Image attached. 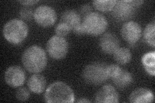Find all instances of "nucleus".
I'll list each match as a JSON object with an SVG mask.
<instances>
[{
  "label": "nucleus",
  "mask_w": 155,
  "mask_h": 103,
  "mask_svg": "<svg viewBox=\"0 0 155 103\" xmlns=\"http://www.w3.org/2000/svg\"><path fill=\"white\" fill-rule=\"evenodd\" d=\"M21 61L25 69L32 73H39L47 65L45 51L38 45H32L23 52Z\"/></svg>",
  "instance_id": "1"
},
{
  "label": "nucleus",
  "mask_w": 155,
  "mask_h": 103,
  "mask_svg": "<svg viewBox=\"0 0 155 103\" xmlns=\"http://www.w3.org/2000/svg\"><path fill=\"white\" fill-rule=\"evenodd\" d=\"M44 99L48 103H72L74 102L75 96L73 90L65 82L55 81L47 88Z\"/></svg>",
  "instance_id": "2"
},
{
  "label": "nucleus",
  "mask_w": 155,
  "mask_h": 103,
  "mask_svg": "<svg viewBox=\"0 0 155 103\" xmlns=\"http://www.w3.org/2000/svg\"><path fill=\"white\" fill-rule=\"evenodd\" d=\"M28 27L27 24L20 19H12L5 23L3 28L4 38L12 45H19L27 37Z\"/></svg>",
  "instance_id": "3"
},
{
  "label": "nucleus",
  "mask_w": 155,
  "mask_h": 103,
  "mask_svg": "<svg viewBox=\"0 0 155 103\" xmlns=\"http://www.w3.org/2000/svg\"><path fill=\"white\" fill-rule=\"evenodd\" d=\"M85 34L99 36L104 34L108 27L107 19L98 12H91L84 18L81 23Z\"/></svg>",
  "instance_id": "4"
},
{
  "label": "nucleus",
  "mask_w": 155,
  "mask_h": 103,
  "mask_svg": "<svg viewBox=\"0 0 155 103\" xmlns=\"http://www.w3.org/2000/svg\"><path fill=\"white\" fill-rule=\"evenodd\" d=\"M107 65L100 62H94L87 65L83 70L84 80L89 85H99L109 79Z\"/></svg>",
  "instance_id": "5"
},
{
  "label": "nucleus",
  "mask_w": 155,
  "mask_h": 103,
  "mask_svg": "<svg viewBox=\"0 0 155 103\" xmlns=\"http://www.w3.org/2000/svg\"><path fill=\"white\" fill-rule=\"evenodd\" d=\"M143 3V1L138 0H122L117 1L112 10L113 16L120 21H127L135 14L137 10Z\"/></svg>",
  "instance_id": "6"
},
{
  "label": "nucleus",
  "mask_w": 155,
  "mask_h": 103,
  "mask_svg": "<svg viewBox=\"0 0 155 103\" xmlns=\"http://www.w3.org/2000/svg\"><path fill=\"white\" fill-rule=\"evenodd\" d=\"M69 43L65 37L58 36H52L48 40L46 50L51 57L60 60L64 59L69 52Z\"/></svg>",
  "instance_id": "7"
},
{
  "label": "nucleus",
  "mask_w": 155,
  "mask_h": 103,
  "mask_svg": "<svg viewBox=\"0 0 155 103\" xmlns=\"http://www.w3.org/2000/svg\"><path fill=\"white\" fill-rule=\"evenodd\" d=\"M33 18L41 27L48 28L54 25L57 20V14L52 7L42 5L34 11Z\"/></svg>",
  "instance_id": "8"
},
{
  "label": "nucleus",
  "mask_w": 155,
  "mask_h": 103,
  "mask_svg": "<svg viewBox=\"0 0 155 103\" xmlns=\"http://www.w3.org/2000/svg\"><path fill=\"white\" fill-rule=\"evenodd\" d=\"M142 35V27L137 22L127 21L121 28V36L130 45H134L141 38Z\"/></svg>",
  "instance_id": "9"
},
{
  "label": "nucleus",
  "mask_w": 155,
  "mask_h": 103,
  "mask_svg": "<svg viewBox=\"0 0 155 103\" xmlns=\"http://www.w3.org/2000/svg\"><path fill=\"white\" fill-rule=\"evenodd\" d=\"M26 75L23 68L17 65L8 67L5 73V81L12 88H19L24 85Z\"/></svg>",
  "instance_id": "10"
},
{
  "label": "nucleus",
  "mask_w": 155,
  "mask_h": 103,
  "mask_svg": "<svg viewBox=\"0 0 155 103\" xmlns=\"http://www.w3.org/2000/svg\"><path fill=\"white\" fill-rule=\"evenodd\" d=\"M118 101V93L111 85H104L95 95V102L98 103H116Z\"/></svg>",
  "instance_id": "11"
},
{
  "label": "nucleus",
  "mask_w": 155,
  "mask_h": 103,
  "mask_svg": "<svg viewBox=\"0 0 155 103\" xmlns=\"http://www.w3.org/2000/svg\"><path fill=\"white\" fill-rule=\"evenodd\" d=\"M120 40L114 34L107 32L103 34L100 40V47L101 51L107 54H113L120 47Z\"/></svg>",
  "instance_id": "12"
},
{
  "label": "nucleus",
  "mask_w": 155,
  "mask_h": 103,
  "mask_svg": "<svg viewBox=\"0 0 155 103\" xmlns=\"http://www.w3.org/2000/svg\"><path fill=\"white\" fill-rule=\"evenodd\" d=\"M154 99V97L153 92L143 88H139L134 90L129 97V102L132 103L153 102Z\"/></svg>",
  "instance_id": "13"
},
{
  "label": "nucleus",
  "mask_w": 155,
  "mask_h": 103,
  "mask_svg": "<svg viewBox=\"0 0 155 103\" xmlns=\"http://www.w3.org/2000/svg\"><path fill=\"white\" fill-rule=\"evenodd\" d=\"M47 81L45 77L40 73H34L27 81V86L30 91L35 94H41L46 88Z\"/></svg>",
  "instance_id": "14"
},
{
  "label": "nucleus",
  "mask_w": 155,
  "mask_h": 103,
  "mask_svg": "<svg viewBox=\"0 0 155 103\" xmlns=\"http://www.w3.org/2000/svg\"><path fill=\"white\" fill-rule=\"evenodd\" d=\"M60 21L66 23L73 31L81 24V18L80 14L75 10L69 9L63 12Z\"/></svg>",
  "instance_id": "15"
},
{
  "label": "nucleus",
  "mask_w": 155,
  "mask_h": 103,
  "mask_svg": "<svg viewBox=\"0 0 155 103\" xmlns=\"http://www.w3.org/2000/svg\"><path fill=\"white\" fill-rule=\"evenodd\" d=\"M114 84L118 88H125L133 81V75L129 72L122 69L119 74L112 80Z\"/></svg>",
  "instance_id": "16"
},
{
  "label": "nucleus",
  "mask_w": 155,
  "mask_h": 103,
  "mask_svg": "<svg viewBox=\"0 0 155 103\" xmlns=\"http://www.w3.org/2000/svg\"><path fill=\"white\" fill-rule=\"evenodd\" d=\"M142 63L144 69L149 75H155V52L145 53L142 57Z\"/></svg>",
  "instance_id": "17"
},
{
  "label": "nucleus",
  "mask_w": 155,
  "mask_h": 103,
  "mask_svg": "<svg viewBox=\"0 0 155 103\" xmlns=\"http://www.w3.org/2000/svg\"><path fill=\"white\" fill-rule=\"evenodd\" d=\"M114 60L120 65H126L131 61L132 53L130 50L125 47H119L114 53Z\"/></svg>",
  "instance_id": "18"
},
{
  "label": "nucleus",
  "mask_w": 155,
  "mask_h": 103,
  "mask_svg": "<svg viewBox=\"0 0 155 103\" xmlns=\"http://www.w3.org/2000/svg\"><path fill=\"white\" fill-rule=\"evenodd\" d=\"M154 35H155V23H154V21H153L152 23H150L147 24L143 32V40L148 45L152 47L153 48L155 47Z\"/></svg>",
  "instance_id": "19"
},
{
  "label": "nucleus",
  "mask_w": 155,
  "mask_h": 103,
  "mask_svg": "<svg viewBox=\"0 0 155 103\" xmlns=\"http://www.w3.org/2000/svg\"><path fill=\"white\" fill-rule=\"evenodd\" d=\"M116 2V0H96L93 2V5L97 11L107 12L112 11Z\"/></svg>",
  "instance_id": "20"
},
{
  "label": "nucleus",
  "mask_w": 155,
  "mask_h": 103,
  "mask_svg": "<svg viewBox=\"0 0 155 103\" xmlns=\"http://www.w3.org/2000/svg\"><path fill=\"white\" fill-rule=\"evenodd\" d=\"M54 31L56 36L64 37L65 36H67L72 31V30L70 27L67 25L66 23L60 21L56 24Z\"/></svg>",
  "instance_id": "21"
},
{
  "label": "nucleus",
  "mask_w": 155,
  "mask_h": 103,
  "mask_svg": "<svg viewBox=\"0 0 155 103\" xmlns=\"http://www.w3.org/2000/svg\"><path fill=\"white\" fill-rule=\"evenodd\" d=\"M107 70L109 79L113 80L122 70V68L118 65L112 64V65L107 66Z\"/></svg>",
  "instance_id": "22"
},
{
  "label": "nucleus",
  "mask_w": 155,
  "mask_h": 103,
  "mask_svg": "<svg viewBox=\"0 0 155 103\" xmlns=\"http://www.w3.org/2000/svg\"><path fill=\"white\" fill-rule=\"evenodd\" d=\"M16 97L19 101H26L30 98V92L26 88H19L16 93Z\"/></svg>",
  "instance_id": "23"
},
{
  "label": "nucleus",
  "mask_w": 155,
  "mask_h": 103,
  "mask_svg": "<svg viewBox=\"0 0 155 103\" xmlns=\"http://www.w3.org/2000/svg\"><path fill=\"white\" fill-rule=\"evenodd\" d=\"M19 17L24 20H30L34 15V11L32 10L28 7L22 8L19 12Z\"/></svg>",
  "instance_id": "24"
},
{
  "label": "nucleus",
  "mask_w": 155,
  "mask_h": 103,
  "mask_svg": "<svg viewBox=\"0 0 155 103\" xmlns=\"http://www.w3.org/2000/svg\"><path fill=\"white\" fill-rule=\"evenodd\" d=\"M92 12V8L89 4L82 5L80 8V16H84V18Z\"/></svg>",
  "instance_id": "25"
},
{
  "label": "nucleus",
  "mask_w": 155,
  "mask_h": 103,
  "mask_svg": "<svg viewBox=\"0 0 155 103\" xmlns=\"http://www.w3.org/2000/svg\"><path fill=\"white\" fill-rule=\"evenodd\" d=\"M40 2L39 1H35V0H26V1H19V3H21V5L24 6L26 7H29V6H32L34 5L37 4Z\"/></svg>",
  "instance_id": "26"
},
{
  "label": "nucleus",
  "mask_w": 155,
  "mask_h": 103,
  "mask_svg": "<svg viewBox=\"0 0 155 103\" xmlns=\"http://www.w3.org/2000/svg\"><path fill=\"white\" fill-rule=\"evenodd\" d=\"M77 102L80 103H87V102H91V101L89 99H86V98H80V99L77 101Z\"/></svg>",
  "instance_id": "27"
}]
</instances>
